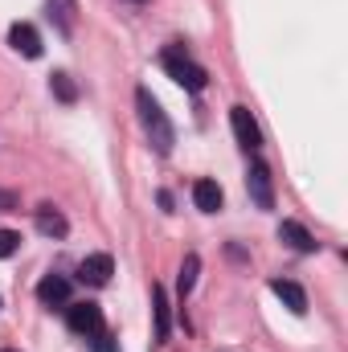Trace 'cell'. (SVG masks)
Listing matches in <instances>:
<instances>
[{"mask_svg": "<svg viewBox=\"0 0 348 352\" xmlns=\"http://www.w3.org/2000/svg\"><path fill=\"white\" fill-rule=\"evenodd\" d=\"M135 111H140V123H144L152 148H156L160 156H168L173 144H176V131H173V123H168V115H164V107L156 102V94H152L148 87L135 90Z\"/></svg>", "mask_w": 348, "mask_h": 352, "instance_id": "obj_1", "label": "cell"}, {"mask_svg": "<svg viewBox=\"0 0 348 352\" xmlns=\"http://www.w3.org/2000/svg\"><path fill=\"white\" fill-rule=\"evenodd\" d=\"M160 66L168 70V78H173L176 87L193 90V94H201V90L209 87V74H205L193 58H184L180 50H164V54H160Z\"/></svg>", "mask_w": 348, "mask_h": 352, "instance_id": "obj_2", "label": "cell"}, {"mask_svg": "<svg viewBox=\"0 0 348 352\" xmlns=\"http://www.w3.org/2000/svg\"><path fill=\"white\" fill-rule=\"evenodd\" d=\"M246 192L259 209H274V184H270V168L262 160H254L250 173H246Z\"/></svg>", "mask_w": 348, "mask_h": 352, "instance_id": "obj_3", "label": "cell"}, {"mask_svg": "<svg viewBox=\"0 0 348 352\" xmlns=\"http://www.w3.org/2000/svg\"><path fill=\"white\" fill-rule=\"evenodd\" d=\"M66 324L78 336H94V332H102V311H98V303H70L66 307Z\"/></svg>", "mask_w": 348, "mask_h": 352, "instance_id": "obj_4", "label": "cell"}, {"mask_svg": "<svg viewBox=\"0 0 348 352\" xmlns=\"http://www.w3.org/2000/svg\"><path fill=\"white\" fill-rule=\"evenodd\" d=\"M230 127H234V135H238V144H242L246 152H254V148L262 144L259 123L250 119V111H246V107H230Z\"/></svg>", "mask_w": 348, "mask_h": 352, "instance_id": "obj_5", "label": "cell"}, {"mask_svg": "<svg viewBox=\"0 0 348 352\" xmlns=\"http://www.w3.org/2000/svg\"><path fill=\"white\" fill-rule=\"evenodd\" d=\"M111 274H115V263H111V254H87L83 266H78V278L90 283V287H107L111 283Z\"/></svg>", "mask_w": 348, "mask_h": 352, "instance_id": "obj_6", "label": "cell"}, {"mask_svg": "<svg viewBox=\"0 0 348 352\" xmlns=\"http://www.w3.org/2000/svg\"><path fill=\"white\" fill-rule=\"evenodd\" d=\"M8 45H12L17 54H25V58H41V37H37V29H33L29 21H17V25L8 29Z\"/></svg>", "mask_w": 348, "mask_h": 352, "instance_id": "obj_7", "label": "cell"}, {"mask_svg": "<svg viewBox=\"0 0 348 352\" xmlns=\"http://www.w3.org/2000/svg\"><path fill=\"white\" fill-rule=\"evenodd\" d=\"M37 299H41L45 307H62V303H70V278H62V274H45V278L37 283Z\"/></svg>", "mask_w": 348, "mask_h": 352, "instance_id": "obj_8", "label": "cell"}, {"mask_svg": "<svg viewBox=\"0 0 348 352\" xmlns=\"http://www.w3.org/2000/svg\"><path fill=\"white\" fill-rule=\"evenodd\" d=\"M221 201H226V192H221V184H217V180H209V176H205V180H197V184H193V205H197L201 213H217V209H221Z\"/></svg>", "mask_w": 348, "mask_h": 352, "instance_id": "obj_9", "label": "cell"}, {"mask_svg": "<svg viewBox=\"0 0 348 352\" xmlns=\"http://www.w3.org/2000/svg\"><path fill=\"white\" fill-rule=\"evenodd\" d=\"M270 291L287 303V311H295V316H303V311H307V295H303V287H299V283H291V278H274V283H270Z\"/></svg>", "mask_w": 348, "mask_h": 352, "instance_id": "obj_10", "label": "cell"}, {"mask_svg": "<svg viewBox=\"0 0 348 352\" xmlns=\"http://www.w3.org/2000/svg\"><path fill=\"white\" fill-rule=\"evenodd\" d=\"M279 242H287V246L299 250V254H312V250H316V238H312L299 221H283V226H279Z\"/></svg>", "mask_w": 348, "mask_h": 352, "instance_id": "obj_11", "label": "cell"}, {"mask_svg": "<svg viewBox=\"0 0 348 352\" xmlns=\"http://www.w3.org/2000/svg\"><path fill=\"white\" fill-rule=\"evenodd\" d=\"M152 316H156V344H164V340H168V332H173V324H168V295H164V287H152Z\"/></svg>", "mask_w": 348, "mask_h": 352, "instance_id": "obj_12", "label": "cell"}, {"mask_svg": "<svg viewBox=\"0 0 348 352\" xmlns=\"http://www.w3.org/2000/svg\"><path fill=\"white\" fill-rule=\"evenodd\" d=\"M37 230H41V234H50V238H66V230H70V226H66V217H62L58 209L41 205V209H37Z\"/></svg>", "mask_w": 348, "mask_h": 352, "instance_id": "obj_13", "label": "cell"}, {"mask_svg": "<svg viewBox=\"0 0 348 352\" xmlns=\"http://www.w3.org/2000/svg\"><path fill=\"white\" fill-rule=\"evenodd\" d=\"M197 270H201V258H197V254H188V258L180 263V278H176V287H180V295H188V291L197 287Z\"/></svg>", "mask_w": 348, "mask_h": 352, "instance_id": "obj_14", "label": "cell"}, {"mask_svg": "<svg viewBox=\"0 0 348 352\" xmlns=\"http://www.w3.org/2000/svg\"><path fill=\"white\" fill-rule=\"evenodd\" d=\"M17 246H21V234L0 230V258H12V254H17Z\"/></svg>", "mask_w": 348, "mask_h": 352, "instance_id": "obj_15", "label": "cell"}, {"mask_svg": "<svg viewBox=\"0 0 348 352\" xmlns=\"http://www.w3.org/2000/svg\"><path fill=\"white\" fill-rule=\"evenodd\" d=\"M54 90H58V98H66V102H74V82H70L66 74H54Z\"/></svg>", "mask_w": 348, "mask_h": 352, "instance_id": "obj_16", "label": "cell"}, {"mask_svg": "<svg viewBox=\"0 0 348 352\" xmlns=\"http://www.w3.org/2000/svg\"><path fill=\"white\" fill-rule=\"evenodd\" d=\"M90 340H94V344H90L94 352H119V344H115V336H107V332H94Z\"/></svg>", "mask_w": 348, "mask_h": 352, "instance_id": "obj_17", "label": "cell"}, {"mask_svg": "<svg viewBox=\"0 0 348 352\" xmlns=\"http://www.w3.org/2000/svg\"><path fill=\"white\" fill-rule=\"evenodd\" d=\"M4 352H12V349H4Z\"/></svg>", "mask_w": 348, "mask_h": 352, "instance_id": "obj_18", "label": "cell"}]
</instances>
